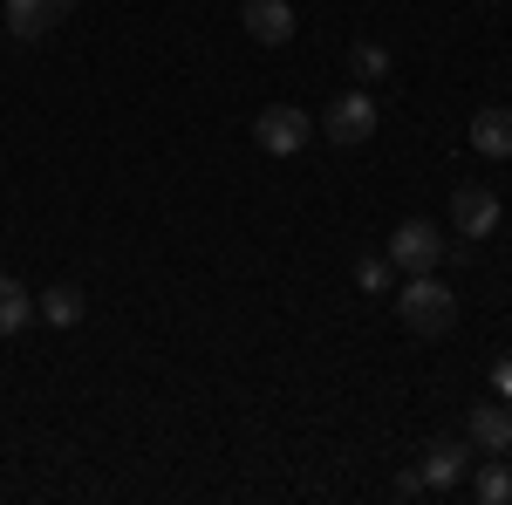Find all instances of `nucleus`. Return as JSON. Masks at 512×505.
Wrapping results in <instances>:
<instances>
[{
    "instance_id": "f257e3e1",
    "label": "nucleus",
    "mask_w": 512,
    "mask_h": 505,
    "mask_svg": "<svg viewBox=\"0 0 512 505\" xmlns=\"http://www.w3.org/2000/svg\"><path fill=\"white\" fill-rule=\"evenodd\" d=\"M396 314H403V328H410V335L437 342V335H451V328H458V294H451L437 273H410V287L396 294Z\"/></svg>"
},
{
    "instance_id": "f03ea898",
    "label": "nucleus",
    "mask_w": 512,
    "mask_h": 505,
    "mask_svg": "<svg viewBox=\"0 0 512 505\" xmlns=\"http://www.w3.org/2000/svg\"><path fill=\"white\" fill-rule=\"evenodd\" d=\"M253 144H260L267 157L308 151V144H315V117H308V110H294V103H274V110H260V117H253Z\"/></svg>"
},
{
    "instance_id": "7ed1b4c3",
    "label": "nucleus",
    "mask_w": 512,
    "mask_h": 505,
    "mask_svg": "<svg viewBox=\"0 0 512 505\" xmlns=\"http://www.w3.org/2000/svg\"><path fill=\"white\" fill-rule=\"evenodd\" d=\"M376 96L369 89H349V96H335L328 103V117H321V130H328V144H342V151H355V144H369L376 137Z\"/></svg>"
},
{
    "instance_id": "20e7f679",
    "label": "nucleus",
    "mask_w": 512,
    "mask_h": 505,
    "mask_svg": "<svg viewBox=\"0 0 512 505\" xmlns=\"http://www.w3.org/2000/svg\"><path fill=\"white\" fill-rule=\"evenodd\" d=\"M437 260H444V239H437L431 219H403L390 233V267L403 273H437Z\"/></svg>"
},
{
    "instance_id": "39448f33",
    "label": "nucleus",
    "mask_w": 512,
    "mask_h": 505,
    "mask_svg": "<svg viewBox=\"0 0 512 505\" xmlns=\"http://www.w3.org/2000/svg\"><path fill=\"white\" fill-rule=\"evenodd\" d=\"M451 226L465 239H492L499 233V192H485V185H458L451 192Z\"/></svg>"
},
{
    "instance_id": "423d86ee",
    "label": "nucleus",
    "mask_w": 512,
    "mask_h": 505,
    "mask_svg": "<svg viewBox=\"0 0 512 505\" xmlns=\"http://www.w3.org/2000/svg\"><path fill=\"white\" fill-rule=\"evenodd\" d=\"M465 444L485 451V458H506V451H512V410H506V403H472V417H465Z\"/></svg>"
},
{
    "instance_id": "0eeeda50",
    "label": "nucleus",
    "mask_w": 512,
    "mask_h": 505,
    "mask_svg": "<svg viewBox=\"0 0 512 505\" xmlns=\"http://www.w3.org/2000/svg\"><path fill=\"white\" fill-rule=\"evenodd\" d=\"M239 21H246V35L260 41V48L294 41V7H287V0H246V7H239Z\"/></svg>"
},
{
    "instance_id": "6e6552de",
    "label": "nucleus",
    "mask_w": 512,
    "mask_h": 505,
    "mask_svg": "<svg viewBox=\"0 0 512 505\" xmlns=\"http://www.w3.org/2000/svg\"><path fill=\"white\" fill-rule=\"evenodd\" d=\"M0 21H7L14 41H41L62 21V7H55V0H0Z\"/></svg>"
},
{
    "instance_id": "1a4fd4ad",
    "label": "nucleus",
    "mask_w": 512,
    "mask_h": 505,
    "mask_svg": "<svg viewBox=\"0 0 512 505\" xmlns=\"http://www.w3.org/2000/svg\"><path fill=\"white\" fill-rule=\"evenodd\" d=\"M465 465H472V444H465V437H444V444H431V451H424L417 478L444 492V485H458V478H465Z\"/></svg>"
},
{
    "instance_id": "9d476101",
    "label": "nucleus",
    "mask_w": 512,
    "mask_h": 505,
    "mask_svg": "<svg viewBox=\"0 0 512 505\" xmlns=\"http://www.w3.org/2000/svg\"><path fill=\"white\" fill-rule=\"evenodd\" d=\"M472 151L512 157V110H478L472 117Z\"/></svg>"
},
{
    "instance_id": "9b49d317",
    "label": "nucleus",
    "mask_w": 512,
    "mask_h": 505,
    "mask_svg": "<svg viewBox=\"0 0 512 505\" xmlns=\"http://www.w3.org/2000/svg\"><path fill=\"white\" fill-rule=\"evenodd\" d=\"M28 314H35V294H28L21 280H7V273H0V342H7V335H21V328H28Z\"/></svg>"
},
{
    "instance_id": "f8f14e48",
    "label": "nucleus",
    "mask_w": 512,
    "mask_h": 505,
    "mask_svg": "<svg viewBox=\"0 0 512 505\" xmlns=\"http://www.w3.org/2000/svg\"><path fill=\"white\" fill-rule=\"evenodd\" d=\"M41 314H48L55 328H76L82 314H89V301H82V287H48V294H41Z\"/></svg>"
},
{
    "instance_id": "ddd939ff",
    "label": "nucleus",
    "mask_w": 512,
    "mask_h": 505,
    "mask_svg": "<svg viewBox=\"0 0 512 505\" xmlns=\"http://www.w3.org/2000/svg\"><path fill=\"white\" fill-rule=\"evenodd\" d=\"M349 76L355 82H383L390 76V48H383V41H355L349 48Z\"/></svg>"
},
{
    "instance_id": "4468645a",
    "label": "nucleus",
    "mask_w": 512,
    "mask_h": 505,
    "mask_svg": "<svg viewBox=\"0 0 512 505\" xmlns=\"http://www.w3.org/2000/svg\"><path fill=\"white\" fill-rule=\"evenodd\" d=\"M472 492H478V499H485V505H506V499H512V471L499 465V458H492V465H478Z\"/></svg>"
},
{
    "instance_id": "2eb2a0df",
    "label": "nucleus",
    "mask_w": 512,
    "mask_h": 505,
    "mask_svg": "<svg viewBox=\"0 0 512 505\" xmlns=\"http://www.w3.org/2000/svg\"><path fill=\"white\" fill-rule=\"evenodd\" d=\"M355 287H362V294H383V287H390V260H362V267H355Z\"/></svg>"
},
{
    "instance_id": "dca6fc26",
    "label": "nucleus",
    "mask_w": 512,
    "mask_h": 505,
    "mask_svg": "<svg viewBox=\"0 0 512 505\" xmlns=\"http://www.w3.org/2000/svg\"><path fill=\"white\" fill-rule=\"evenodd\" d=\"M55 7H62V14H76V7H82V0H55Z\"/></svg>"
}]
</instances>
